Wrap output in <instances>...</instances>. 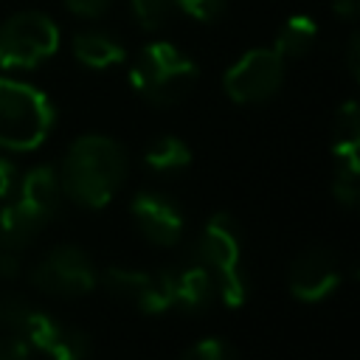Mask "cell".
I'll return each instance as SVG.
<instances>
[{
	"label": "cell",
	"mask_w": 360,
	"mask_h": 360,
	"mask_svg": "<svg viewBox=\"0 0 360 360\" xmlns=\"http://www.w3.org/2000/svg\"><path fill=\"white\" fill-rule=\"evenodd\" d=\"M25 340H28V346L39 349L51 360H87L93 352L87 332H82L73 323L56 321L48 312H42V318L37 321V326L28 332Z\"/></svg>",
	"instance_id": "cell-12"
},
{
	"label": "cell",
	"mask_w": 360,
	"mask_h": 360,
	"mask_svg": "<svg viewBox=\"0 0 360 360\" xmlns=\"http://www.w3.org/2000/svg\"><path fill=\"white\" fill-rule=\"evenodd\" d=\"M39 318H42V309L37 304H31L28 298H22V295H3L0 298V326H6L11 335L25 340Z\"/></svg>",
	"instance_id": "cell-18"
},
{
	"label": "cell",
	"mask_w": 360,
	"mask_h": 360,
	"mask_svg": "<svg viewBox=\"0 0 360 360\" xmlns=\"http://www.w3.org/2000/svg\"><path fill=\"white\" fill-rule=\"evenodd\" d=\"M143 163L152 169V172H160V174H172V172H180L191 163V149L183 138L177 135H160L155 138L146 152H143Z\"/></svg>",
	"instance_id": "cell-17"
},
{
	"label": "cell",
	"mask_w": 360,
	"mask_h": 360,
	"mask_svg": "<svg viewBox=\"0 0 360 360\" xmlns=\"http://www.w3.org/2000/svg\"><path fill=\"white\" fill-rule=\"evenodd\" d=\"M31 284L56 298H76L98 284L93 259L76 245H59L48 250L31 270Z\"/></svg>",
	"instance_id": "cell-6"
},
{
	"label": "cell",
	"mask_w": 360,
	"mask_h": 360,
	"mask_svg": "<svg viewBox=\"0 0 360 360\" xmlns=\"http://www.w3.org/2000/svg\"><path fill=\"white\" fill-rule=\"evenodd\" d=\"M343 270H340V259L329 250V248H307L301 250L287 270V287L292 292V298L304 301V304H318L323 298H329L335 292V287L340 284Z\"/></svg>",
	"instance_id": "cell-8"
},
{
	"label": "cell",
	"mask_w": 360,
	"mask_h": 360,
	"mask_svg": "<svg viewBox=\"0 0 360 360\" xmlns=\"http://www.w3.org/2000/svg\"><path fill=\"white\" fill-rule=\"evenodd\" d=\"M214 276L217 295L225 307L239 309L250 295V281L242 267V228L228 211L211 214L194 250H191Z\"/></svg>",
	"instance_id": "cell-2"
},
{
	"label": "cell",
	"mask_w": 360,
	"mask_h": 360,
	"mask_svg": "<svg viewBox=\"0 0 360 360\" xmlns=\"http://www.w3.org/2000/svg\"><path fill=\"white\" fill-rule=\"evenodd\" d=\"M357 48H360V39H357V34H352V39H349V51H346L349 73H352V76H357Z\"/></svg>",
	"instance_id": "cell-26"
},
{
	"label": "cell",
	"mask_w": 360,
	"mask_h": 360,
	"mask_svg": "<svg viewBox=\"0 0 360 360\" xmlns=\"http://www.w3.org/2000/svg\"><path fill=\"white\" fill-rule=\"evenodd\" d=\"M42 228H45V225H42L34 214H28L17 200H11L8 205L0 208V236H3L6 245L17 248V250L28 248V245L39 236Z\"/></svg>",
	"instance_id": "cell-16"
},
{
	"label": "cell",
	"mask_w": 360,
	"mask_h": 360,
	"mask_svg": "<svg viewBox=\"0 0 360 360\" xmlns=\"http://www.w3.org/2000/svg\"><path fill=\"white\" fill-rule=\"evenodd\" d=\"M0 360H31V346H28V340H22V338H17V335L0 338Z\"/></svg>",
	"instance_id": "cell-24"
},
{
	"label": "cell",
	"mask_w": 360,
	"mask_h": 360,
	"mask_svg": "<svg viewBox=\"0 0 360 360\" xmlns=\"http://www.w3.org/2000/svg\"><path fill=\"white\" fill-rule=\"evenodd\" d=\"M129 8L135 14V20L141 22V28L158 31L169 20V14L174 8V0H129Z\"/></svg>",
	"instance_id": "cell-19"
},
{
	"label": "cell",
	"mask_w": 360,
	"mask_h": 360,
	"mask_svg": "<svg viewBox=\"0 0 360 360\" xmlns=\"http://www.w3.org/2000/svg\"><path fill=\"white\" fill-rule=\"evenodd\" d=\"M3 245H6V242H3V236H0V248H3Z\"/></svg>",
	"instance_id": "cell-27"
},
{
	"label": "cell",
	"mask_w": 360,
	"mask_h": 360,
	"mask_svg": "<svg viewBox=\"0 0 360 360\" xmlns=\"http://www.w3.org/2000/svg\"><path fill=\"white\" fill-rule=\"evenodd\" d=\"M53 127V104L25 82L0 79V146L11 152L37 149Z\"/></svg>",
	"instance_id": "cell-4"
},
{
	"label": "cell",
	"mask_w": 360,
	"mask_h": 360,
	"mask_svg": "<svg viewBox=\"0 0 360 360\" xmlns=\"http://www.w3.org/2000/svg\"><path fill=\"white\" fill-rule=\"evenodd\" d=\"M59 48V28L39 11H17L0 25V65L37 68Z\"/></svg>",
	"instance_id": "cell-5"
},
{
	"label": "cell",
	"mask_w": 360,
	"mask_h": 360,
	"mask_svg": "<svg viewBox=\"0 0 360 360\" xmlns=\"http://www.w3.org/2000/svg\"><path fill=\"white\" fill-rule=\"evenodd\" d=\"M129 214L138 222V231L152 242V245H163L172 248L180 242L183 228H186V217L180 211V205L160 194V191H138L129 202Z\"/></svg>",
	"instance_id": "cell-10"
},
{
	"label": "cell",
	"mask_w": 360,
	"mask_h": 360,
	"mask_svg": "<svg viewBox=\"0 0 360 360\" xmlns=\"http://www.w3.org/2000/svg\"><path fill=\"white\" fill-rule=\"evenodd\" d=\"M332 8H335V14H340L346 20H354L357 8H360V0H332Z\"/></svg>",
	"instance_id": "cell-25"
},
{
	"label": "cell",
	"mask_w": 360,
	"mask_h": 360,
	"mask_svg": "<svg viewBox=\"0 0 360 360\" xmlns=\"http://www.w3.org/2000/svg\"><path fill=\"white\" fill-rule=\"evenodd\" d=\"M174 6H180L188 17H194L200 22H214L225 14L228 0H174Z\"/></svg>",
	"instance_id": "cell-21"
},
{
	"label": "cell",
	"mask_w": 360,
	"mask_h": 360,
	"mask_svg": "<svg viewBox=\"0 0 360 360\" xmlns=\"http://www.w3.org/2000/svg\"><path fill=\"white\" fill-rule=\"evenodd\" d=\"M0 68H3V65H0Z\"/></svg>",
	"instance_id": "cell-28"
},
{
	"label": "cell",
	"mask_w": 360,
	"mask_h": 360,
	"mask_svg": "<svg viewBox=\"0 0 360 360\" xmlns=\"http://www.w3.org/2000/svg\"><path fill=\"white\" fill-rule=\"evenodd\" d=\"M197 65L172 42H149L135 56L129 70L132 90L158 107H172L188 98L197 84Z\"/></svg>",
	"instance_id": "cell-3"
},
{
	"label": "cell",
	"mask_w": 360,
	"mask_h": 360,
	"mask_svg": "<svg viewBox=\"0 0 360 360\" xmlns=\"http://www.w3.org/2000/svg\"><path fill=\"white\" fill-rule=\"evenodd\" d=\"M73 56L84 65V68H93V70H104V68H112L118 62L127 59V51L124 45L107 34V31H79L73 37Z\"/></svg>",
	"instance_id": "cell-14"
},
{
	"label": "cell",
	"mask_w": 360,
	"mask_h": 360,
	"mask_svg": "<svg viewBox=\"0 0 360 360\" xmlns=\"http://www.w3.org/2000/svg\"><path fill=\"white\" fill-rule=\"evenodd\" d=\"M17 186H20V174H17V166L6 158H0V202L11 200L17 194Z\"/></svg>",
	"instance_id": "cell-23"
},
{
	"label": "cell",
	"mask_w": 360,
	"mask_h": 360,
	"mask_svg": "<svg viewBox=\"0 0 360 360\" xmlns=\"http://www.w3.org/2000/svg\"><path fill=\"white\" fill-rule=\"evenodd\" d=\"M222 84L236 104H262L284 84V59L273 48H253L228 68Z\"/></svg>",
	"instance_id": "cell-7"
},
{
	"label": "cell",
	"mask_w": 360,
	"mask_h": 360,
	"mask_svg": "<svg viewBox=\"0 0 360 360\" xmlns=\"http://www.w3.org/2000/svg\"><path fill=\"white\" fill-rule=\"evenodd\" d=\"M163 276H166V284L172 292V307H180L186 312L205 309L217 295L214 276L194 253H188V259L183 264L163 267Z\"/></svg>",
	"instance_id": "cell-11"
},
{
	"label": "cell",
	"mask_w": 360,
	"mask_h": 360,
	"mask_svg": "<svg viewBox=\"0 0 360 360\" xmlns=\"http://www.w3.org/2000/svg\"><path fill=\"white\" fill-rule=\"evenodd\" d=\"M98 281L110 295L135 304L146 315H160L172 309V292H169L163 270L146 273L135 267H107Z\"/></svg>",
	"instance_id": "cell-9"
},
{
	"label": "cell",
	"mask_w": 360,
	"mask_h": 360,
	"mask_svg": "<svg viewBox=\"0 0 360 360\" xmlns=\"http://www.w3.org/2000/svg\"><path fill=\"white\" fill-rule=\"evenodd\" d=\"M65 6L84 20H98L104 17V11L110 8V0H65Z\"/></svg>",
	"instance_id": "cell-22"
},
{
	"label": "cell",
	"mask_w": 360,
	"mask_h": 360,
	"mask_svg": "<svg viewBox=\"0 0 360 360\" xmlns=\"http://www.w3.org/2000/svg\"><path fill=\"white\" fill-rule=\"evenodd\" d=\"M180 360H239L236 349L222 340V338H205L200 343H194Z\"/></svg>",
	"instance_id": "cell-20"
},
{
	"label": "cell",
	"mask_w": 360,
	"mask_h": 360,
	"mask_svg": "<svg viewBox=\"0 0 360 360\" xmlns=\"http://www.w3.org/2000/svg\"><path fill=\"white\" fill-rule=\"evenodd\" d=\"M14 200L34 214L42 225H48L62 205V183H59V172L53 166H34L31 172L22 174Z\"/></svg>",
	"instance_id": "cell-13"
},
{
	"label": "cell",
	"mask_w": 360,
	"mask_h": 360,
	"mask_svg": "<svg viewBox=\"0 0 360 360\" xmlns=\"http://www.w3.org/2000/svg\"><path fill=\"white\" fill-rule=\"evenodd\" d=\"M127 177V152L107 135H82L70 143L59 183L82 208H104Z\"/></svg>",
	"instance_id": "cell-1"
},
{
	"label": "cell",
	"mask_w": 360,
	"mask_h": 360,
	"mask_svg": "<svg viewBox=\"0 0 360 360\" xmlns=\"http://www.w3.org/2000/svg\"><path fill=\"white\" fill-rule=\"evenodd\" d=\"M318 37V25L312 17L307 14H295L290 20H284V25L276 34L273 51L287 62V59H301L304 53H309V48L315 45Z\"/></svg>",
	"instance_id": "cell-15"
}]
</instances>
